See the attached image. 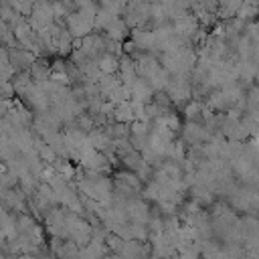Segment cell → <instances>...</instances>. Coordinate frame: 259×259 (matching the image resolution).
<instances>
[{
  "instance_id": "2",
  "label": "cell",
  "mask_w": 259,
  "mask_h": 259,
  "mask_svg": "<svg viewBox=\"0 0 259 259\" xmlns=\"http://www.w3.org/2000/svg\"><path fill=\"white\" fill-rule=\"evenodd\" d=\"M130 89H132V99H138V101H142V103H148V101H152V97H154V87L148 83V79H144V77H136L134 79V83L130 85Z\"/></svg>"
},
{
  "instance_id": "8",
  "label": "cell",
  "mask_w": 259,
  "mask_h": 259,
  "mask_svg": "<svg viewBox=\"0 0 259 259\" xmlns=\"http://www.w3.org/2000/svg\"><path fill=\"white\" fill-rule=\"evenodd\" d=\"M55 47L59 49V53H71V49H73V36H71V32L69 30H65V28H61L59 30V34H57V38H55Z\"/></svg>"
},
{
  "instance_id": "4",
  "label": "cell",
  "mask_w": 259,
  "mask_h": 259,
  "mask_svg": "<svg viewBox=\"0 0 259 259\" xmlns=\"http://www.w3.org/2000/svg\"><path fill=\"white\" fill-rule=\"evenodd\" d=\"M158 69H160V63H158L154 57H150V55H142V57L138 59V63H136V73H138L140 77H144V79L152 77Z\"/></svg>"
},
{
  "instance_id": "5",
  "label": "cell",
  "mask_w": 259,
  "mask_h": 259,
  "mask_svg": "<svg viewBox=\"0 0 259 259\" xmlns=\"http://www.w3.org/2000/svg\"><path fill=\"white\" fill-rule=\"evenodd\" d=\"M105 30H107V36H109V38L121 40V38L127 34V24H125L123 20H119L117 16H113V18L109 20V24L105 26Z\"/></svg>"
},
{
  "instance_id": "10",
  "label": "cell",
  "mask_w": 259,
  "mask_h": 259,
  "mask_svg": "<svg viewBox=\"0 0 259 259\" xmlns=\"http://www.w3.org/2000/svg\"><path fill=\"white\" fill-rule=\"evenodd\" d=\"M53 71H55V73H65V65H63L61 61H57V63L53 65Z\"/></svg>"
},
{
  "instance_id": "6",
  "label": "cell",
  "mask_w": 259,
  "mask_h": 259,
  "mask_svg": "<svg viewBox=\"0 0 259 259\" xmlns=\"http://www.w3.org/2000/svg\"><path fill=\"white\" fill-rule=\"evenodd\" d=\"M113 119L115 121H121V123H130L134 119V111H132L130 99H123V101L115 103V107H113Z\"/></svg>"
},
{
  "instance_id": "1",
  "label": "cell",
  "mask_w": 259,
  "mask_h": 259,
  "mask_svg": "<svg viewBox=\"0 0 259 259\" xmlns=\"http://www.w3.org/2000/svg\"><path fill=\"white\" fill-rule=\"evenodd\" d=\"M67 18V30L71 32V36H85V34H89V30L93 28V20H89V18H85L81 12H73V14H67L65 16Z\"/></svg>"
},
{
  "instance_id": "9",
  "label": "cell",
  "mask_w": 259,
  "mask_h": 259,
  "mask_svg": "<svg viewBox=\"0 0 259 259\" xmlns=\"http://www.w3.org/2000/svg\"><path fill=\"white\" fill-rule=\"evenodd\" d=\"M200 113H202V103H196V101H194V103H190V105L186 107V117H188V119H194V117H198Z\"/></svg>"
},
{
  "instance_id": "11",
  "label": "cell",
  "mask_w": 259,
  "mask_h": 259,
  "mask_svg": "<svg viewBox=\"0 0 259 259\" xmlns=\"http://www.w3.org/2000/svg\"><path fill=\"white\" fill-rule=\"evenodd\" d=\"M144 2H152V0H144Z\"/></svg>"
},
{
  "instance_id": "7",
  "label": "cell",
  "mask_w": 259,
  "mask_h": 259,
  "mask_svg": "<svg viewBox=\"0 0 259 259\" xmlns=\"http://www.w3.org/2000/svg\"><path fill=\"white\" fill-rule=\"evenodd\" d=\"M117 65H119V61H117L115 55L101 53V55L97 57V67H99L101 73H115V71H117Z\"/></svg>"
},
{
  "instance_id": "3",
  "label": "cell",
  "mask_w": 259,
  "mask_h": 259,
  "mask_svg": "<svg viewBox=\"0 0 259 259\" xmlns=\"http://www.w3.org/2000/svg\"><path fill=\"white\" fill-rule=\"evenodd\" d=\"M103 45H105V38L103 36H87L85 34V40H83V53L87 55V59H97L101 53H103Z\"/></svg>"
}]
</instances>
